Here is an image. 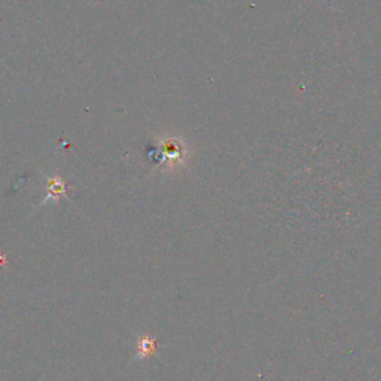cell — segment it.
<instances>
[{
	"mask_svg": "<svg viewBox=\"0 0 381 381\" xmlns=\"http://www.w3.org/2000/svg\"><path fill=\"white\" fill-rule=\"evenodd\" d=\"M137 356L142 359V358H146L149 355L153 353L155 350V340L151 338V337H143L139 340V344H137Z\"/></svg>",
	"mask_w": 381,
	"mask_h": 381,
	"instance_id": "1",
	"label": "cell"
}]
</instances>
